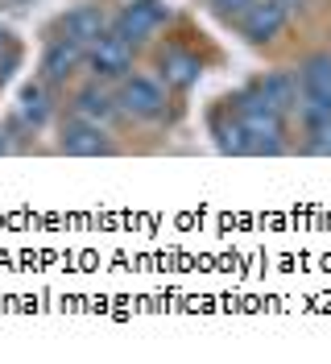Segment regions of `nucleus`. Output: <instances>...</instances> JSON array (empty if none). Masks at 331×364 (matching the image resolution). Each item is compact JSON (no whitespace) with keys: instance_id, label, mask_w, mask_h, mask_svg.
<instances>
[{"instance_id":"obj_11","label":"nucleus","mask_w":331,"mask_h":364,"mask_svg":"<svg viewBox=\"0 0 331 364\" xmlns=\"http://www.w3.org/2000/svg\"><path fill=\"white\" fill-rule=\"evenodd\" d=\"M157 79L166 83V87L174 91H191L199 83V75H203V63H199V54L191 50H182V46H170V50H162V58H157Z\"/></svg>"},{"instance_id":"obj_4","label":"nucleus","mask_w":331,"mask_h":364,"mask_svg":"<svg viewBox=\"0 0 331 364\" xmlns=\"http://www.w3.org/2000/svg\"><path fill=\"white\" fill-rule=\"evenodd\" d=\"M132 63H137V46L125 42L112 29L88 46V70H91V79H100V83H120L132 70Z\"/></svg>"},{"instance_id":"obj_7","label":"nucleus","mask_w":331,"mask_h":364,"mask_svg":"<svg viewBox=\"0 0 331 364\" xmlns=\"http://www.w3.org/2000/svg\"><path fill=\"white\" fill-rule=\"evenodd\" d=\"M58 149L70 158H112L116 154V141L108 136L104 124H91L83 116H66L63 129H58Z\"/></svg>"},{"instance_id":"obj_6","label":"nucleus","mask_w":331,"mask_h":364,"mask_svg":"<svg viewBox=\"0 0 331 364\" xmlns=\"http://www.w3.org/2000/svg\"><path fill=\"white\" fill-rule=\"evenodd\" d=\"M83 67H88V46L70 42V38H50L38 58V79L46 87H66Z\"/></svg>"},{"instance_id":"obj_2","label":"nucleus","mask_w":331,"mask_h":364,"mask_svg":"<svg viewBox=\"0 0 331 364\" xmlns=\"http://www.w3.org/2000/svg\"><path fill=\"white\" fill-rule=\"evenodd\" d=\"M116 104H120V116L129 120H162L166 108H170V87L157 79V75H141V70H129L120 83H116Z\"/></svg>"},{"instance_id":"obj_5","label":"nucleus","mask_w":331,"mask_h":364,"mask_svg":"<svg viewBox=\"0 0 331 364\" xmlns=\"http://www.w3.org/2000/svg\"><path fill=\"white\" fill-rule=\"evenodd\" d=\"M166 17H170V9H166L162 0H129V4L116 9L112 33H120V38L132 42V46H145L157 29L166 25Z\"/></svg>"},{"instance_id":"obj_19","label":"nucleus","mask_w":331,"mask_h":364,"mask_svg":"<svg viewBox=\"0 0 331 364\" xmlns=\"http://www.w3.org/2000/svg\"><path fill=\"white\" fill-rule=\"evenodd\" d=\"M4 42H9V33H4V29H0V46H4Z\"/></svg>"},{"instance_id":"obj_18","label":"nucleus","mask_w":331,"mask_h":364,"mask_svg":"<svg viewBox=\"0 0 331 364\" xmlns=\"http://www.w3.org/2000/svg\"><path fill=\"white\" fill-rule=\"evenodd\" d=\"M0 154H9V136L0 133Z\"/></svg>"},{"instance_id":"obj_10","label":"nucleus","mask_w":331,"mask_h":364,"mask_svg":"<svg viewBox=\"0 0 331 364\" xmlns=\"http://www.w3.org/2000/svg\"><path fill=\"white\" fill-rule=\"evenodd\" d=\"M70 112L91 120V124H104V129H108L112 120H120V104H116V91L95 79V83H88V87H79L75 95H70Z\"/></svg>"},{"instance_id":"obj_15","label":"nucleus","mask_w":331,"mask_h":364,"mask_svg":"<svg viewBox=\"0 0 331 364\" xmlns=\"http://www.w3.org/2000/svg\"><path fill=\"white\" fill-rule=\"evenodd\" d=\"M303 129H307L303 154H315V158H331V116H327V120H315V124H303Z\"/></svg>"},{"instance_id":"obj_1","label":"nucleus","mask_w":331,"mask_h":364,"mask_svg":"<svg viewBox=\"0 0 331 364\" xmlns=\"http://www.w3.org/2000/svg\"><path fill=\"white\" fill-rule=\"evenodd\" d=\"M232 112L241 116V124H244L248 154H261V158H278V154H286V116L278 112L261 91H257V83H248L244 91H236Z\"/></svg>"},{"instance_id":"obj_17","label":"nucleus","mask_w":331,"mask_h":364,"mask_svg":"<svg viewBox=\"0 0 331 364\" xmlns=\"http://www.w3.org/2000/svg\"><path fill=\"white\" fill-rule=\"evenodd\" d=\"M282 4H286L290 13H298V9H307V0H282Z\"/></svg>"},{"instance_id":"obj_9","label":"nucleus","mask_w":331,"mask_h":364,"mask_svg":"<svg viewBox=\"0 0 331 364\" xmlns=\"http://www.w3.org/2000/svg\"><path fill=\"white\" fill-rule=\"evenodd\" d=\"M108 29H112V17L104 13V4H75V9H66L63 17L54 21L58 38H70L79 46H91L95 38H104Z\"/></svg>"},{"instance_id":"obj_13","label":"nucleus","mask_w":331,"mask_h":364,"mask_svg":"<svg viewBox=\"0 0 331 364\" xmlns=\"http://www.w3.org/2000/svg\"><path fill=\"white\" fill-rule=\"evenodd\" d=\"M50 116H54V95H50V87H46L42 79L38 83H25L21 95H17V120H21L29 133H38V129H46Z\"/></svg>"},{"instance_id":"obj_8","label":"nucleus","mask_w":331,"mask_h":364,"mask_svg":"<svg viewBox=\"0 0 331 364\" xmlns=\"http://www.w3.org/2000/svg\"><path fill=\"white\" fill-rule=\"evenodd\" d=\"M286 25H290V9L282 4V0H257V4H248L241 17H236L241 38L244 42H253V46L278 42Z\"/></svg>"},{"instance_id":"obj_12","label":"nucleus","mask_w":331,"mask_h":364,"mask_svg":"<svg viewBox=\"0 0 331 364\" xmlns=\"http://www.w3.org/2000/svg\"><path fill=\"white\" fill-rule=\"evenodd\" d=\"M253 83H257V91H261L282 116L298 112V104H303V87H298V75H294V70H265L261 79H253Z\"/></svg>"},{"instance_id":"obj_14","label":"nucleus","mask_w":331,"mask_h":364,"mask_svg":"<svg viewBox=\"0 0 331 364\" xmlns=\"http://www.w3.org/2000/svg\"><path fill=\"white\" fill-rule=\"evenodd\" d=\"M211 136H216V149H220V154H232V158H244V154H248L244 124L232 108H220V112L211 116Z\"/></svg>"},{"instance_id":"obj_16","label":"nucleus","mask_w":331,"mask_h":364,"mask_svg":"<svg viewBox=\"0 0 331 364\" xmlns=\"http://www.w3.org/2000/svg\"><path fill=\"white\" fill-rule=\"evenodd\" d=\"M211 4H216V13H220L224 21H236L244 9H248V4H257V0H211Z\"/></svg>"},{"instance_id":"obj_3","label":"nucleus","mask_w":331,"mask_h":364,"mask_svg":"<svg viewBox=\"0 0 331 364\" xmlns=\"http://www.w3.org/2000/svg\"><path fill=\"white\" fill-rule=\"evenodd\" d=\"M298 87H303V104H298L303 124L327 120L331 116V54H310V58H303Z\"/></svg>"}]
</instances>
